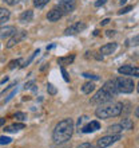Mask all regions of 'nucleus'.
<instances>
[{"mask_svg":"<svg viewBox=\"0 0 139 148\" xmlns=\"http://www.w3.org/2000/svg\"><path fill=\"white\" fill-rule=\"evenodd\" d=\"M74 133V121L71 119H64L59 121L52 132V139L56 144H63L71 139Z\"/></svg>","mask_w":139,"mask_h":148,"instance_id":"obj_1","label":"nucleus"},{"mask_svg":"<svg viewBox=\"0 0 139 148\" xmlns=\"http://www.w3.org/2000/svg\"><path fill=\"white\" fill-rule=\"evenodd\" d=\"M123 110V104L122 102H114V104H108V105H101L95 110V114L99 119H111V117L119 116Z\"/></svg>","mask_w":139,"mask_h":148,"instance_id":"obj_2","label":"nucleus"},{"mask_svg":"<svg viewBox=\"0 0 139 148\" xmlns=\"http://www.w3.org/2000/svg\"><path fill=\"white\" fill-rule=\"evenodd\" d=\"M115 81V85H116V89L119 93H131L134 90V81L131 78H127V77H118L114 79Z\"/></svg>","mask_w":139,"mask_h":148,"instance_id":"obj_3","label":"nucleus"},{"mask_svg":"<svg viewBox=\"0 0 139 148\" xmlns=\"http://www.w3.org/2000/svg\"><path fill=\"white\" fill-rule=\"evenodd\" d=\"M115 96H112L108 90H106L104 88H102L101 90H98L95 96L91 98V104H99V105H103V104H107V102L112 101V98Z\"/></svg>","mask_w":139,"mask_h":148,"instance_id":"obj_4","label":"nucleus"},{"mask_svg":"<svg viewBox=\"0 0 139 148\" xmlns=\"http://www.w3.org/2000/svg\"><path fill=\"white\" fill-rule=\"evenodd\" d=\"M118 140H120V133H116V135H107V136H103L98 140V147L106 148V147H108V145L114 144V143Z\"/></svg>","mask_w":139,"mask_h":148,"instance_id":"obj_5","label":"nucleus"},{"mask_svg":"<svg viewBox=\"0 0 139 148\" xmlns=\"http://www.w3.org/2000/svg\"><path fill=\"white\" fill-rule=\"evenodd\" d=\"M58 7L64 12V15L66 14H70V12H72L76 7V0H59V4Z\"/></svg>","mask_w":139,"mask_h":148,"instance_id":"obj_6","label":"nucleus"},{"mask_svg":"<svg viewBox=\"0 0 139 148\" xmlns=\"http://www.w3.org/2000/svg\"><path fill=\"white\" fill-rule=\"evenodd\" d=\"M118 73L123 74V75H131V77H139V67H134L130 65L122 66L118 69Z\"/></svg>","mask_w":139,"mask_h":148,"instance_id":"obj_7","label":"nucleus"},{"mask_svg":"<svg viewBox=\"0 0 139 148\" xmlns=\"http://www.w3.org/2000/svg\"><path fill=\"white\" fill-rule=\"evenodd\" d=\"M86 27H87L86 23H83V22H76L75 24L67 27L66 30H64V34H66V35H74V34H78V32L83 31Z\"/></svg>","mask_w":139,"mask_h":148,"instance_id":"obj_8","label":"nucleus"},{"mask_svg":"<svg viewBox=\"0 0 139 148\" xmlns=\"http://www.w3.org/2000/svg\"><path fill=\"white\" fill-rule=\"evenodd\" d=\"M26 35H27V32L26 31H16L13 35H12V38L8 40V43H7V47L8 49H12V47L15 46V45H18V43L22 40V39H24L26 38Z\"/></svg>","mask_w":139,"mask_h":148,"instance_id":"obj_9","label":"nucleus"},{"mask_svg":"<svg viewBox=\"0 0 139 148\" xmlns=\"http://www.w3.org/2000/svg\"><path fill=\"white\" fill-rule=\"evenodd\" d=\"M63 16H64V12L59 7H55L47 14V19L50 20V22H58L59 19H62Z\"/></svg>","mask_w":139,"mask_h":148,"instance_id":"obj_10","label":"nucleus"},{"mask_svg":"<svg viewBox=\"0 0 139 148\" xmlns=\"http://www.w3.org/2000/svg\"><path fill=\"white\" fill-rule=\"evenodd\" d=\"M98 129H101V124L98 121H91L88 124H86L83 128H82V132L83 133H91V132H95Z\"/></svg>","mask_w":139,"mask_h":148,"instance_id":"obj_11","label":"nucleus"},{"mask_svg":"<svg viewBox=\"0 0 139 148\" xmlns=\"http://www.w3.org/2000/svg\"><path fill=\"white\" fill-rule=\"evenodd\" d=\"M116 47H118V43H115V42L107 43V45H104V46L101 47V54L110 55V54H112V53L116 50Z\"/></svg>","mask_w":139,"mask_h":148,"instance_id":"obj_12","label":"nucleus"},{"mask_svg":"<svg viewBox=\"0 0 139 148\" xmlns=\"http://www.w3.org/2000/svg\"><path fill=\"white\" fill-rule=\"evenodd\" d=\"M103 88L106 90H108V92H110L112 96H116V94L119 93V92H118V89H116V85H115V81H114V79H110V81H107L106 84H104Z\"/></svg>","mask_w":139,"mask_h":148,"instance_id":"obj_13","label":"nucleus"},{"mask_svg":"<svg viewBox=\"0 0 139 148\" xmlns=\"http://www.w3.org/2000/svg\"><path fill=\"white\" fill-rule=\"evenodd\" d=\"M34 19V12L31 10H27V11L22 12V15L19 16V20L22 23H28V22H31Z\"/></svg>","mask_w":139,"mask_h":148,"instance_id":"obj_14","label":"nucleus"},{"mask_svg":"<svg viewBox=\"0 0 139 148\" xmlns=\"http://www.w3.org/2000/svg\"><path fill=\"white\" fill-rule=\"evenodd\" d=\"M26 128V125L23 124V123H16V124H12L9 125V127H7V128L4 129L5 132H18V131H22V129Z\"/></svg>","mask_w":139,"mask_h":148,"instance_id":"obj_15","label":"nucleus"},{"mask_svg":"<svg viewBox=\"0 0 139 148\" xmlns=\"http://www.w3.org/2000/svg\"><path fill=\"white\" fill-rule=\"evenodd\" d=\"M0 32H1V38H5V36H9V35H13L16 32V28L15 27H12V26H9V27H5V28H1L0 30Z\"/></svg>","mask_w":139,"mask_h":148,"instance_id":"obj_16","label":"nucleus"},{"mask_svg":"<svg viewBox=\"0 0 139 148\" xmlns=\"http://www.w3.org/2000/svg\"><path fill=\"white\" fill-rule=\"evenodd\" d=\"M74 59H75V55H68V57H60V58H58V63L59 65H70V63L74 62Z\"/></svg>","mask_w":139,"mask_h":148,"instance_id":"obj_17","label":"nucleus"},{"mask_svg":"<svg viewBox=\"0 0 139 148\" xmlns=\"http://www.w3.org/2000/svg\"><path fill=\"white\" fill-rule=\"evenodd\" d=\"M95 90V85H94L92 82H86V84H83V86H82V92L84 94H90L91 92H94Z\"/></svg>","mask_w":139,"mask_h":148,"instance_id":"obj_18","label":"nucleus"},{"mask_svg":"<svg viewBox=\"0 0 139 148\" xmlns=\"http://www.w3.org/2000/svg\"><path fill=\"white\" fill-rule=\"evenodd\" d=\"M9 16H11V14H9V11H8L7 8L0 7V23L7 22V20L9 19Z\"/></svg>","mask_w":139,"mask_h":148,"instance_id":"obj_19","label":"nucleus"},{"mask_svg":"<svg viewBox=\"0 0 139 148\" xmlns=\"http://www.w3.org/2000/svg\"><path fill=\"white\" fill-rule=\"evenodd\" d=\"M123 131V127L120 124H115V125H111L110 128H108V132H111L112 135H116V133H120Z\"/></svg>","mask_w":139,"mask_h":148,"instance_id":"obj_20","label":"nucleus"},{"mask_svg":"<svg viewBox=\"0 0 139 148\" xmlns=\"http://www.w3.org/2000/svg\"><path fill=\"white\" fill-rule=\"evenodd\" d=\"M120 125L123 127V129H132L134 128V123L130 119H124L123 121H120Z\"/></svg>","mask_w":139,"mask_h":148,"instance_id":"obj_21","label":"nucleus"},{"mask_svg":"<svg viewBox=\"0 0 139 148\" xmlns=\"http://www.w3.org/2000/svg\"><path fill=\"white\" fill-rule=\"evenodd\" d=\"M51 0H34V5L38 8H43L46 4H48Z\"/></svg>","mask_w":139,"mask_h":148,"instance_id":"obj_22","label":"nucleus"},{"mask_svg":"<svg viewBox=\"0 0 139 148\" xmlns=\"http://www.w3.org/2000/svg\"><path fill=\"white\" fill-rule=\"evenodd\" d=\"M127 45H130V46H138L139 45V34L138 35H135V36H132L131 39H128Z\"/></svg>","mask_w":139,"mask_h":148,"instance_id":"obj_23","label":"nucleus"},{"mask_svg":"<svg viewBox=\"0 0 139 148\" xmlns=\"http://www.w3.org/2000/svg\"><path fill=\"white\" fill-rule=\"evenodd\" d=\"M13 119H16V120H19V121H24L27 119V114L23 112H16L15 114H13Z\"/></svg>","mask_w":139,"mask_h":148,"instance_id":"obj_24","label":"nucleus"},{"mask_svg":"<svg viewBox=\"0 0 139 148\" xmlns=\"http://www.w3.org/2000/svg\"><path fill=\"white\" fill-rule=\"evenodd\" d=\"M47 92H48L51 96H55V94H56V88H55L52 84H48V85H47Z\"/></svg>","mask_w":139,"mask_h":148,"instance_id":"obj_25","label":"nucleus"},{"mask_svg":"<svg viewBox=\"0 0 139 148\" xmlns=\"http://www.w3.org/2000/svg\"><path fill=\"white\" fill-rule=\"evenodd\" d=\"M39 54V50H36V51H34V54L31 55V57H30V59H28V61H26V62H24V65H22V67H26V66H28V65H30V63H31V61L32 59L35 58V57H36V55Z\"/></svg>","mask_w":139,"mask_h":148,"instance_id":"obj_26","label":"nucleus"},{"mask_svg":"<svg viewBox=\"0 0 139 148\" xmlns=\"http://www.w3.org/2000/svg\"><path fill=\"white\" fill-rule=\"evenodd\" d=\"M16 93H18V85H16L15 88H13V90H12L11 93H9V94H8V96H7V98L4 100V102H8V101H9V100H11L12 97H13V96H15Z\"/></svg>","mask_w":139,"mask_h":148,"instance_id":"obj_27","label":"nucleus"},{"mask_svg":"<svg viewBox=\"0 0 139 148\" xmlns=\"http://www.w3.org/2000/svg\"><path fill=\"white\" fill-rule=\"evenodd\" d=\"M11 141H12L11 137H7V136H1V137H0V144H1V145H4V144H9Z\"/></svg>","mask_w":139,"mask_h":148,"instance_id":"obj_28","label":"nucleus"},{"mask_svg":"<svg viewBox=\"0 0 139 148\" xmlns=\"http://www.w3.org/2000/svg\"><path fill=\"white\" fill-rule=\"evenodd\" d=\"M22 62V59H16V61H11L9 62V65H8V67L9 69H15V67H18L19 66V63Z\"/></svg>","mask_w":139,"mask_h":148,"instance_id":"obj_29","label":"nucleus"},{"mask_svg":"<svg viewBox=\"0 0 139 148\" xmlns=\"http://www.w3.org/2000/svg\"><path fill=\"white\" fill-rule=\"evenodd\" d=\"M131 10H132V5H127V7L122 8L120 11H118V14H119V15H123V14H127V12L131 11Z\"/></svg>","mask_w":139,"mask_h":148,"instance_id":"obj_30","label":"nucleus"},{"mask_svg":"<svg viewBox=\"0 0 139 148\" xmlns=\"http://www.w3.org/2000/svg\"><path fill=\"white\" fill-rule=\"evenodd\" d=\"M83 77L91 78V79H95V81H98V79H99V75H95V74H90V73H83Z\"/></svg>","mask_w":139,"mask_h":148,"instance_id":"obj_31","label":"nucleus"},{"mask_svg":"<svg viewBox=\"0 0 139 148\" xmlns=\"http://www.w3.org/2000/svg\"><path fill=\"white\" fill-rule=\"evenodd\" d=\"M60 71H62V74H63V78H64V81L66 82H68L70 81V77H68V74H67V71H66V69L64 67H60Z\"/></svg>","mask_w":139,"mask_h":148,"instance_id":"obj_32","label":"nucleus"},{"mask_svg":"<svg viewBox=\"0 0 139 148\" xmlns=\"http://www.w3.org/2000/svg\"><path fill=\"white\" fill-rule=\"evenodd\" d=\"M78 148H96L95 145H92L91 143H83V144L78 145Z\"/></svg>","mask_w":139,"mask_h":148,"instance_id":"obj_33","label":"nucleus"},{"mask_svg":"<svg viewBox=\"0 0 139 148\" xmlns=\"http://www.w3.org/2000/svg\"><path fill=\"white\" fill-rule=\"evenodd\" d=\"M106 3H107V0H98V1H95V7H101Z\"/></svg>","mask_w":139,"mask_h":148,"instance_id":"obj_34","label":"nucleus"},{"mask_svg":"<svg viewBox=\"0 0 139 148\" xmlns=\"http://www.w3.org/2000/svg\"><path fill=\"white\" fill-rule=\"evenodd\" d=\"M4 3H7V4H9V5H15V4H18V1L19 0H3Z\"/></svg>","mask_w":139,"mask_h":148,"instance_id":"obj_35","label":"nucleus"},{"mask_svg":"<svg viewBox=\"0 0 139 148\" xmlns=\"http://www.w3.org/2000/svg\"><path fill=\"white\" fill-rule=\"evenodd\" d=\"M86 120H87V116H83V117H80V119L78 120V127H80V125L83 124V123H84Z\"/></svg>","mask_w":139,"mask_h":148,"instance_id":"obj_36","label":"nucleus"},{"mask_svg":"<svg viewBox=\"0 0 139 148\" xmlns=\"http://www.w3.org/2000/svg\"><path fill=\"white\" fill-rule=\"evenodd\" d=\"M115 32L116 31H114V30H108V31H106V35H107L108 38H111V36L115 35Z\"/></svg>","mask_w":139,"mask_h":148,"instance_id":"obj_37","label":"nucleus"},{"mask_svg":"<svg viewBox=\"0 0 139 148\" xmlns=\"http://www.w3.org/2000/svg\"><path fill=\"white\" fill-rule=\"evenodd\" d=\"M35 82L34 81H31V82H28V84H26V86H24V89H30V88H31L32 85H34Z\"/></svg>","mask_w":139,"mask_h":148,"instance_id":"obj_38","label":"nucleus"},{"mask_svg":"<svg viewBox=\"0 0 139 148\" xmlns=\"http://www.w3.org/2000/svg\"><path fill=\"white\" fill-rule=\"evenodd\" d=\"M108 23H110V19H104V20H102L101 22L102 26H106V24H108Z\"/></svg>","mask_w":139,"mask_h":148,"instance_id":"obj_39","label":"nucleus"},{"mask_svg":"<svg viewBox=\"0 0 139 148\" xmlns=\"http://www.w3.org/2000/svg\"><path fill=\"white\" fill-rule=\"evenodd\" d=\"M4 124H5V119H1V117H0V127H3Z\"/></svg>","mask_w":139,"mask_h":148,"instance_id":"obj_40","label":"nucleus"},{"mask_svg":"<svg viewBox=\"0 0 139 148\" xmlns=\"http://www.w3.org/2000/svg\"><path fill=\"white\" fill-rule=\"evenodd\" d=\"M8 81V77H5V78H3L1 81H0V84H4V82H7Z\"/></svg>","mask_w":139,"mask_h":148,"instance_id":"obj_41","label":"nucleus"},{"mask_svg":"<svg viewBox=\"0 0 139 148\" xmlns=\"http://www.w3.org/2000/svg\"><path fill=\"white\" fill-rule=\"evenodd\" d=\"M135 116L139 119V106H138V108H136V110H135Z\"/></svg>","mask_w":139,"mask_h":148,"instance_id":"obj_42","label":"nucleus"},{"mask_svg":"<svg viewBox=\"0 0 139 148\" xmlns=\"http://www.w3.org/2000/svg\"><path fill=\"white\" fill-rule=\"evenodd\" d=\"M126 3H127V0H119V4H122V5L126 4Z\"/></svg>","mask_w":139,"mask_h":148,"instance_id":"obj_43","label":"nucleus"},{"mask_svg":"<svg viewBox=\"0 0 139 148\" xmlns=\"http://www.w3.org/2000/svg\"><path fill=\"white\" fill-rule=\"evenodd\" d=\"M136 90H138V93H139V84H138V86H136Z\"/></svg>","mask_w":139,"mask_h":148,"instance_id":"obj_44","label":"nucleus"}]
</instances>
